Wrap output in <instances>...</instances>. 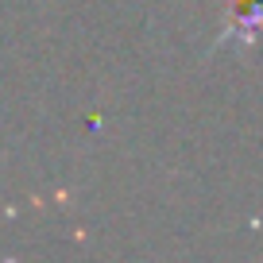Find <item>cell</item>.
Returning <instances> with one entry per match:
<instances>
[{
  "instance_id": "1",
  "label": "cell",
  "mask_w": 263,
  "mask_h": 263,
  "mask_svg": "<svg viewBox=\"0 0 263 263\" xmlns=\"http://www.w3.org/2000/svg\"><path fill=\"white\" fill-rule=\"evenodd\" d=\"M255 27H263V0H240L236 35H244V43H252L255 39Z\"/></svg>"
}]
</instances>
